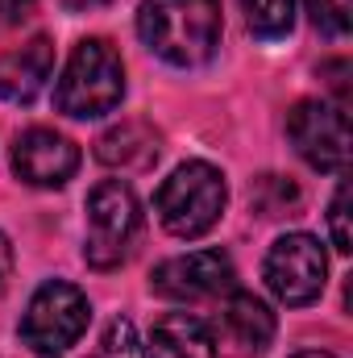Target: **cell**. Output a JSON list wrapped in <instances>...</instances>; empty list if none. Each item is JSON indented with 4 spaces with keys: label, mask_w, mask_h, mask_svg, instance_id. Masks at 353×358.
I'll return each mask as SVG.
<instances>
[{
    "label": "cell",
    "mask_w": 353,
    "mask_h": 358,
    "mask_svg": "<svg viewBox=\"0 0 353 358\" xmlns=\"http://www.w3.org/2000/svg\"><path fill=\"white\" fill-rule=\"evenodd\" d=\"M220 4L216 0H142L137 34L171 67H204L220 50Z\"/></svg>",
    "instance_id": "obj_1"
},
{
    "label": "cell",
    "mask_w": 353,
    "mask_h": 358,
    "mask_svg": "<svg viewBox=\"0 0 353 358\" xmlns=\"http://www.w3.org/2000/svg\"><path fill=\"white\" fill-rule=\"evenodd\" d=\"M121 96H125V67H121V55H117L104 38H84V42L71 50V59H67V67H63V76H59V84H54V104H59V113L80 117V121L104 117V113H112V108L121 104Z\"/></svg>",
    "instance_id": "obj_2"
},
{
    "label": "cell",
    "mask_w": 353,
    "mask_h": 358,
    "mask_svg": "<svg viewBox=\"0 0 353 358\" xmlns=\"http://www.w3.org/2000/svg\"><path fill=\"white\" fill-rule=\"evenodd\" d=\"M225 200H229L225 176L212 163L191 159V163L175 167L171 176L163 179V187L154 196V213H158L167 234H175V238H204L220 221Z\"/></svg>",
    "instance_id": "obj_3"
},
{
    "label": "cell",
    "mask_w": 353,
    "mask_h": 358,
    "mask_svg": "<svg viewBox=\"0 0 353 358\" xmlns=\"http://www.w3.org/2000/svg\"><path fill=\"white\" fill-rule=\"evenodd\" d=\"M88 321H91L88 296H84L75 283L50 279V283H42V287L29 296V304H25L21 342H25L38 358H59L63 350H71V346L84 338Z\"/></svg>",
    "instance_id": "obj_4"
},
{
    "label": "cell",
    "mask_w": 353,
    "mask_h": 358,
    "mask_svg": "<svg viewBox=\"0 0 353 358\" xmlns=\"http://www.w3.org/2000/svg\"><path fill=\"white\" fill-rule=\"evenodd\" d=\"M137 229H142V208H137V196L129 183L104 179L88 192V242H84L88 267H121L137 242Z\"/></svg>",
    "instance_id": "obj_5"
},
{
    "label": "cell",
    "mask_w": 353,
    "mask_h": 358,
    "mask_svg": "<svg viewBox=\"0 0 353 358\" xmlns=\"http://www.w3.org/2000/svg\"><path fill=\"white\" fill-rule=\"evenodd\" d=\"M287 138L316 171H345L350 163V117L341 100H299L287 113Z\"/></svg>",
    "instance_id": "obj_6"
},
{
    "label": "cell",
    "mask_w": 353,
    "mask_h": 358,
    "mask_svg": "<svg viewBox=\"0 0 353 358\" xmlns=\"http://www.w3.org/2000/svg\"><path fill=\"white\" fill-rule=\"evenodd\" d=\"M266 287L291 304V308H303L312 304L320 292H324V279H329V259L320 250V242L312 234H283L270 250H266Z\"/></svg>",
    "instance_id": "obj_7"
},
{
    "label": "cell",
    "mask_w": 353,
    "mask_h": 358,
    "mask_svg": "<svg viewBox=\"0 0 353 358\" xmlns=\"http://www.w3.org/2000/svg\"><path fill=\"white\" fill-rule=\"evenodd\" d=\"M150 287L179 304H200V300L229 296L237 287V267L225 250H191L158 263L150 275Z\"/></svg>",
    "instance_id": "obj_8"
},
{
    "label": "cell",
    "mask_w": 353,
    "mask_h": 358,
    "mask_svg": "<svg viewBox=\"0 0 353 358\" xmlns=\"http://www.w3.org/2000/svg\"><path fill=\"white\" fill-rule=\"evenodd\" d=\"M13 171L29 187H63L80 171V146L54 129H25L13 146Z\"/></svg>",
    "instance_id": "obj_9"
},
{
    "label": "cell",
    "mask_w": 353,
    "mask_h": 358,
    "mask_svg": "<svg viewBox=\"0 0 353 358\" xmlns=\"http://www.w3.org/2000/svg\"><path fill=\"white\" fill-rule=\"evenodd\" d=\"M54 76V46L50 38H29L25 46L0 55V100L8 104H33Z\"/></svg>",
    "instance_id": "obj_10"
},
{
    "label": "cell",
    "mask_w": 353,
    "mask_h": 358,
    "mask_svg": "<svg viewBox=\"0 0 353 358\" xmlns=\"http://www.w3.org/2000/svg\"><path fill=\"white\" fill-rule=\"evenodd\" d=\"M146 358H216L212 329L191 313H167L150 329Z\"/></svg>",
    "instance_id": "obj_11"
},
{
    "label": "cell",
    "mask_w": 353,
    "mask_h": 358,
    "mask_svg": "<svg viewBox=\"0 0 353 358\" xmlns=\"http://www.w3.org/2000/svg\"><path fill=\"white\" fill-rule=\"evenodd\" d=\"M96 159L104 167H121V171L146 167V163L158 159V134L146 121H121V125H112L108 134L96 138Z\"/></svg>",
    "instance_id": "obj_12"
},
{
    "label": "cell",
    "mask_w": 353,
    "mask_h": 358,
    "mask_svg": "<svg viewBox=\"0 0 353 358\" xmlns=\"http://www.w3.org/2000/svg\"><path fill=\"white\" fill-rule=\"evenodd\" d=\"M225 321L233 329V338L246 346V350H266L270 338H274V313L266 308L258 296L250 292H229V304H225Z\"/></svg>",
    "instance_id": "obj_13"
},
{
    "label": "cell",
    "mask_w": 353,
    "mask_h": 358,
    "mask_svg": "<svg viewBox=\"0 0 353 358\" xmlns=\"http://www.w3.org/2000/svg\"><path fill=\"white\" fill-rule=\"evenodd\" d=\"M241 13H246L250 34L262 42L287 38L295 25V0H241Z\"/></svg>",
    "instance_id": "obj_14"
},
{
    "label": "cell",
    "mask_w": 353,
    "mask_h": 358,
    "mask_svg": "<svg viewBox=\"0 0 353 358\" xmlns=\"http://www.w3.org/2000/svg\"><path fill=\"white\" fill-rule=\"evenodd\" d=\"M91 358H142V346H137V329H133V321H125V317L108 321V325H104V334H100V346L91 350Z\"/></svg>",
    "instance_id": "obj_15"
},
{
    "label": "cell",
    "mask_w": 353,
    "mask_h": 358,
    "mask_svg": "<svg viewBox=\"0 0 353 358\" xmlns=\"http://www.w3.org/2000/svg\"><path fill=\"white\" fill-rule=\"evenodd\" d=\"M308 13L329 38H345L353 29V0H308Z\"/></svg>",
    "instance_id": "obj_16"
},
{
    "label": "cell",
    "mask_w": 353,
    "mask_h": 358,
    "mask_svg": "<svg viewBox=\"0 0 353 358\" xmlns=\"http://www.w3.org/2000/svg\"><path fill=\"white\" fill-rule=\"evenodd\" d=\"M329 229H333V246L341 255H350V183H341L333 192V204H329Z\"/></svg>",
    "instance_id": "obj_17"
},
{
    "label": "cell",
    "mask_w": 353,
    "mask_h": 358,
    "mask_svg": "<svg viewBox=\"0 0 353 358\" xmlns=\"http://www.w3.org/2000/svg\"><path fill=\"white\" fill-rule=\"evenodd\" d=\"M38 8V0H0V25H21L29 21Z\"/></svg>",
    "instance_id": "obj_18"
},
{
    "label": "cell",
    "mask_w": 353,
    "mask_h": 358,
    "mask_svg": "<svg viewBox=\"0 0 353 358\" xmlns=\"http://www.w3.org/2000/svg\"><path fill=\"white\" fill-rule=\"evenodd\" d=\"M8 279H13V246H8V238L0 234V292L8 287Z\"/></svg>",
    "instance_id": "obj_19"
},
{
    "label": "cell",
    "mask_w": 353,
    "mask_h": 358,
    "mask_svg": "<svg viewBox=\"0 0 353 358\" xmlns=\"http://www.w3.org/2000/svg\"><path fill=\"white\" fill-rule=\"evenodd\" d=\"M67 13H96V8H108V4H117V0H59Z\"/></svg>",
    "instance_id": "obj_20"
},
{
    "label": "cell",
    "mask_w": 353,
    "mask_h": 358,
    "mask_svg": "<svg viewBox=\"0 0 353 358\" xmlns=\"http://www.w3.org/2000/svg\"><path fill=\"white\" fill-rule=\"evenodd\" d=\"M291 358H333V355H324V350H303V355H291Z\"/></svg>",
    "instance_id": "obj_21"
}]
</instances>
